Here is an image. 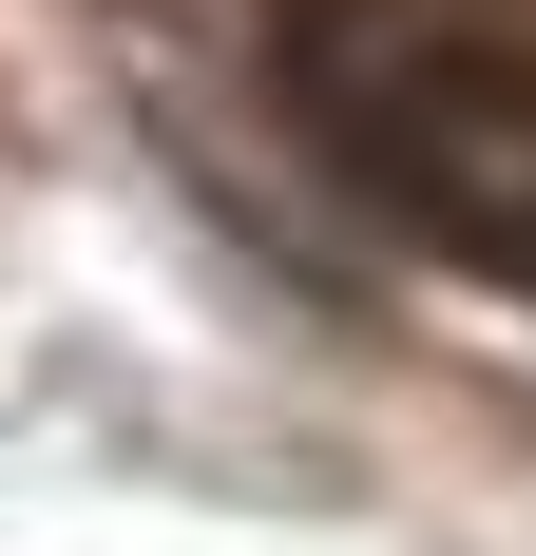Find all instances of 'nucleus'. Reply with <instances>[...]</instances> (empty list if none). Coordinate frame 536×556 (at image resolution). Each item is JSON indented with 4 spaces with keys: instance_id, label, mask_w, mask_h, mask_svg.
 Wrapping results in <instances>:
<instances>
[{
    "instance_id": "1",
    "label": "nucleus",
    "mask_w": 536,
    "mask_h": 556,
    "mask_svg": "<svg viewBox=\"0 0 536 556\" xmlns=\"http://www.w3.org/2000/svg\"><path fill=\"white\" fill-rule=\"evenodd\" d=\"M365 173H403V192H422L480 269L536 288V77H403Z\"/></svg>"
}]
</instances>
